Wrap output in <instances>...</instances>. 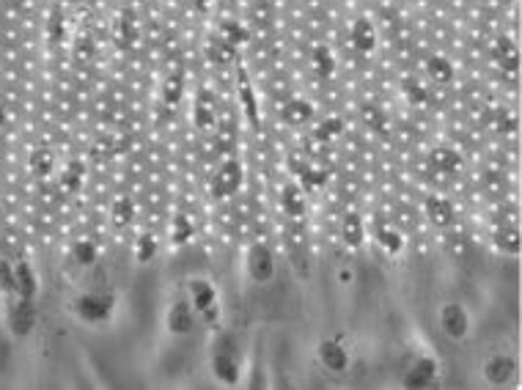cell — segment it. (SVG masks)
Instances as JSON below:
<instances>
[{
    "mask_svg": "<svg viewBox=\"0 0 522 390\" xmlns=\"http://www.w3.org/2000/svg\"><path fill=\"white\" fill-rule=\"evenodd\" d=\"M313 119V107L308 99H300V96H289L283 110H280V121H286V127H302Z\"/></svg>",
    "mask_w": 522,
    "mask_h": 390,
    "instance_id": "obj_7",
    "label": "cell"
},
{
    "mask_svg": "<svg viewBox=\"0 0 522 390\" xmlns=\"http://www.w3.org/2000/svg\"><path fill=\"white\" fill-rule=\"evenodd\" d=\"M215 369H218V374H220L223 380L234 382V377H237V363H234V358H231L229 352H220V355H218V360H215Z\"/></svg>",
    "mask_w": 522,
    "mask_h": 390,
    "instance_id": "obj_25",
    "label": "cell"
},
{
    "mask_svg": "<svg viewBox=\"0 0 522 390\" xmlns=\"http://www.w3.org/2000/svg\"><path fill=\"white\" fill-rule=\"evenodd\" d=\"M349 41L357 52L368 55L374 47H377V28L368 17H355L352 19V28H349Z\"/></svg>",
    "mask_w": 522,
    "mask_h": 390,
    "instance_id": "obj_3",
    "label": "cell"
},
{
    "mask_svg": "<svg viewBox=\"0 0 522 390\" xmlns=\"http://www.w3.org/2000/svg\"><path fill=\"white\" fill-rule=\"evenodd\" d=\"M154 253H157V236H154V234H143V236L135 242V258H138V261H149Z\"/></svg>",
    "mask_w": 522,
    "mask_h": 390,
    "instance_id": "obj_22",
    "label": "cell"
},
{
    "mask_svg": "<svg viewBox=\"0 0 522 390\" xmlns=\"http://www.w3.org/2000/svg\"><path fill=\"white\" fill-rule=\"evenodd\" d=\"M193 300H196V308H198V311H212L215 294H212L209 283H196V289H193Z\"/></svg>",
    "mask_w": 522,
    "mask_h": 390,
    "instance_id": "obj_23",
    "label": "cell"
},
{
    "mask_svg": "<svg viewBox=\"0 0 522 390\" xmlns=\"http://www.w3.org/2000/svg\"><path fill=\"white\" fill-rule=\"evenodd\" d=\"M377 239H379V245H382L388 253H399V250L404 247V234H401L393 223H382V228L377 231Z\"/></svg>",
    "mask_w": 522,
    "mask_h": 390,
    "instance_id": "obj_18",
    "label": "cell"
},
{
    "mask_svg": "<svg viewBox=\"0 0 522 390\" xmlns=\"http://www.w3.org/2000/svg\"><path fill=\"white\" fill-rule=\"evenodd\" d=\"M185 77L182 74H168L165 83H163V105L165 107H176L182 102V94H185Z\"/></svg>",
    "mask_w": 522,
    "mask_h": 390,
    "instance_id": "obj_15",
    "label": "cell"
},
{
    "mask_svg": "<svg viewBox=\"0 0 522 390\" xmlns=\"http://www.w3.org/2000/svg\"><path fill=\"white\" fill-rule=\"evenodd\" d=\"M248 261H251V275H253L256 280L264 283V280L272 278V272H275V256H272L269 245H253Z\"/></svg>",
    "mask_w": 522,
    "mask_h": 390,
    "instance_id": "obj_8",
    "label": "cell"
},
{
    "mask_svg": "<svg viewBox=\"0 0 522 390\" xmlns=\"http://www.w3.org/2000/svg\"><path fill=\"white\" fill-rule=\"evenodd\" d=\"M443 327L451 333V336H462L465 333V327H468V319H465V311L459 308V305H448L446 311H443Z\"/></svg>",
    "mask_w": 522,
    "mask_h": 390,
    "instance_id": "obj_19",
    "label": "cell"
},
{
    "mask_svg": "<svg viewBox=\"0 0 522 390\" xmlns=\"http://www.w3.org/2000/svg\"><path fill=\"white\" fill-rule=\"evenodd\" d=\"M346 130V121H344V116H338V113H330V116H324L322 121H319V127H316V138L319 141H324V143H330V138H335V135H341Z\"/></svg>",
    "mask_w": 522,
    "mask_h": 390,
    "instance_id": "obj_16",
    "label": "cell"
},
{
    "mask_svg": "<svg viewBox=\"0 0 522 390\" xmlns=\"http://www.w3.org/2000/svg\"><path fill=\"white\" fill-rule=\"evenodd\" d=\"M171 327H174L176 333H190V330H193V314H190L187 305H176V308L171 311Z\"/></svg>",
    "mask_w": 522,
    "mask_h": 390,
    "instance_id": "obj_21",
    "label": "cell"
},
{
    "mask_svg": "<svg viewBox=\"0 0 522 390\" xmlns=\"http://www.w3.org/2000/svg\"><path fill=\"white\" fill-rule=\"evenodd\" d=\"M424 72H426V77H429V83H435V85H448L454 77H457V69H454V61L446 55V52H432L429 58H426V63H424Z\"/></svg>",
    "mask_w": 522,
    "mask_h": 390,
    "instance_id": "obj_4",
    "label": "cell"
},
{
    "mask_svg": "<svg viewBox=\"0 0 522 390\" xmlns=\"http://www.w3.org/2000/svg\"><path fill=\"white\" fill-rule=\"evenodd\" d=\"M28 171H30V176H36V179L50 176V171H52V152H50V149H36V152L30 154V160H28Z\"/></svg>",
    "mask_w": 522,
    "mask_h": 390,
    "instance_id": "obj_17",
    "label": "cell"
},
{
    "mask_svg": "<svg viewBox=\"0 0 522 390\" xmlns=\"http://www.w3.org/2000/svg\"><path fill=\"white\" fill-rule=\"evenodd\" d=\"M495 245L503 253H517L520 250V228L517 225H495Z\"/></svg>",
    "mask_w": 522,
    "mask_h": 390,
    "instance_id": "obj_14",
    "label": "cell"
},
{
    "mask_svg": "<svg viewBox=\"0 0 522 390\" xmlns=\"http://www.w3.org/2000/svg\"><path fill=\"white\" fill-rule=\"evenodd\" d=\"M487 374H490L495 382L509 380V374H512V360H506V358H492L490 366H487Z\"/></svg>",
    "mask_w": 522,
    "mask_h": 390,
    "instance_id": "obj_24",
    "label": "cell"
},
{
    "mask_svg": "<svg viewBox=\"0 0 522 390\" xmlns=\"http://www.w3.org/2000/svg\"><path fill=\"white\" fill-rule=\"evenodd\" d=\"M0 286H3L6 291L14 289V267H11L6 258H0Z\"/></svg>",
    "mask_w": 522,
    "mask_h": 390,
    "instance_id": "obj_27",
    "label": "cell"
},
{
    "mask_svg": "<svg viewBox=\"0 0 522 390\" xmlns=\"http://www.w3.org/2000/svg\"><path fill=\"white\" fill-rule=\"evenodd\" d=\"M110 297L107 294H88L80 300V314L88 316V319H105L107 311H110Z\"/></svg>",
    "mask_w": 522,
    "mask_h": 390,
    "instance_id": "obj_12",
    "label": "cell"
},
{
    "mask_svg": "<svg viewBox=\"0 0 522 390\" xmlns=\"http://www.w3.org/2000/svg\"><path fill=\"white\" fill-rule=\"evenodd\" d=\"M424 212H426V220L432 223V225H437V228H443L457 212H454V201L448 198V190H443V193H435L426 195L424 198Z\"/></svg>",
    "mask_w": 522,
    "mask_h": 390,
    "instance_id": "obj_2",
    "label": "cell"
},
{
    "mask_svg": "<svg viewBox=\"0 0 522 390\" xmlns=\"http://www.w3.org/2000/svg\"><path fill=\"white\" fill-rule=\"evenodd\" d=\"M8 322H11V330H14V333H19V336L30 333V330H33V322H36V311H33L30 300L19 297V302L11 308V316H8Z\"/></svg>",
    "mask_w": 522,
    "mask_h": 390,
    "instance_id": "obj_9",
    "label": "cell"
},
{
    "mask_svg": "<svg viewBox=\"0 0 522 390\" xmlns=\"http://www.w3.org/2000/svg\"><path fill=\"white\" fill-rule=\"evenodd\" d=\"M204 58H207L209 66H218V69L220 66H234L240 61V50L234 44L223 41L220 36H212L209 44H207V50H204Z\"/></svg>",
    "mask_w": 522,
    "mask_h": 390,
    "instance_id": "obj_5",
    "label": "cell"
},
{
    "mask_svg": "<svg viewBox=\"0 0 522 390\" xmlns=\"http://www.w3.org/2000/svg\"><path fill=\"white\" fill-rule=\"evenodd\" d=\"M280 206L289 217H302L305 209H308V198H305V190L297 187V185H286L280 190Z\"/></svg>",
    "mask_w": 522,
    "mask_h": 390,
    "instance_id": "obj_10",
    "label": "cell"
},
{
    "mask_svg": "<svg viewBox=\"0 0 522 390\" xmlns=\"http://www.w3.org/2000/svg\"><path fill=\"white\" fill-rule=\"evenodd\" d=\"M322 360L333 369V371H341L346 366V352L338 347V344H322Z\"/></svg>",
    "mask_w": 522,
    "mask_h": 390,
    "instance_id": "obj_20",
    "label": "cell"
},
{
    "mask_svg": "<svg viewBox=\"0 0 522 390\" xmlns=\"http://www.w3.org/2000/svg\"><path fill=\"white\" fill-rule=\"evenodd\" d=\"M338 234H341V239H344L346 245L357 247V245L363 242V236H366V223H363L355 212H352V214H344L341 223H338Z\"/></svg>",
    "mask_w": 522,
    "mask_h": 390,
    "instance_id": "obj_11",
    "label": "cell"
},
{
    "mask_svg": "<svg viewBox=\"0 0 522 390\" xmlns=\"http://www.w3.org/2000/svg\"><path fill=\"white\" fill-rule=\"evenodd\" d=\"M242 187V165L229 157V160H220L215 174L209 176V190H212V198H231L237 195V190Z\"/></svg>",
    "mask_w": 522,
    "mask_h": 390,
    "instance_id": "obj_1",
    "label": "cell"
},
{
    "mask_svg": "<svg viewBox=\"0 0 522 390\" xmlns=\"http://www.w3.org/2000/svg\"><path fill=\"white\" fill-rule=\"evenodd\" d=\"M426 160L432 163L435 171H446V174H459V168L465 165L462 154L454 146H432Z\"/></svg>",
    "mask_w": 522,
    "mask_h": 390,
    "instance_id": "obj_6",
    "label": "cell"
},
{
    "mask_svg": "<svg viewBox=\"0 0 522 390\" xmlns=\"http://www.w3.org/2000/svg\"><path fill=\"white\" fill-rule=\"evenodd\" d=\"M410 374H413V377H410V385H415V382H418V385H424L426 380H432V374H435V366H432L429 360H421V363H418V366H415Z\"/></svg>",
    "mask_w": 522,
    "mask_h": 390,
    "instance_id": "obj_26",
    "label": "cell"
},
{
    "mask_svg": "<svg viewBox=\"0 0 522 390\" xmlns=\"http://www.w3.org/2000/svg\"><path fill=\"white\" fill-rule=\"evenodd\" d=\"M14 289H17L19 297H25V300H30L33 291H36V278H33V272H30V267H28L25 261H17V264H14Z\"/></svg>",
    "mask_w": 522,
    "mask_h": 390,
    "instance_id": "obj_13",
    "label": "cell"
}]
</instances>
